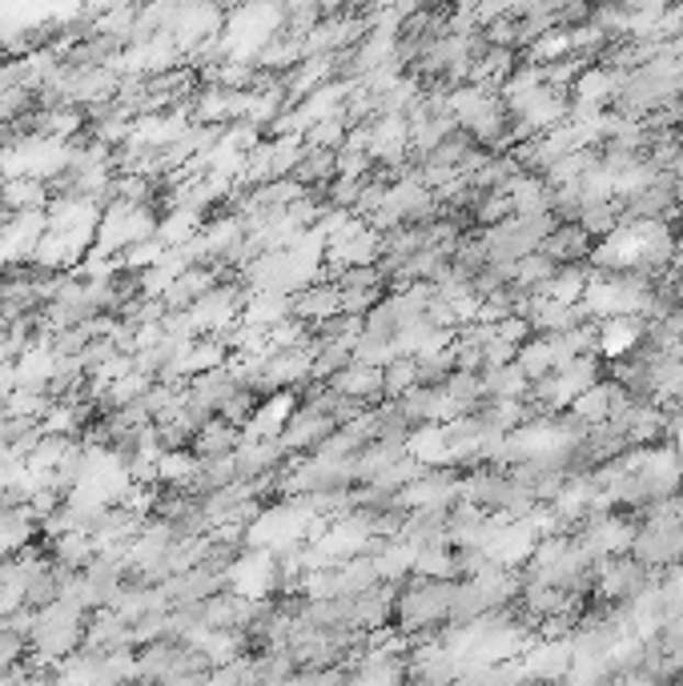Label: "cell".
Wrapping results in <instances>:
<instances>
[{"label":"cell","instance_id":"cell-2","mask_svg":"<svg viewBox=\"0 0 683 686\" xmlns=\"http://www.w3.org/2000/svg\"><path fill=\"white\" fill-rule=\"evenodd\" d=\"M157 233V213L149 205H130V201H109L97 225V254H130L133 245L149 241Z\"/></svg>","mask_w":683,"mask_h":686},{"label":"cell","instance_id":"cell-4","mask_svg":"<svg viewBox=\"0 0 683 686\" xmlns=\"http://www.w3.org/2000/svg\"><path fill=\"white\" fill-rule=\"evenodd\" d=\"M198 470H201V458L198 454H186V450H166V454H161V462H157V482L193 490V482H198Z\"/></svg>","mask_w":683,"mask_h":686},{"label":"cell","instance_id":"cell-1","mask_svg":"<svg viewBox=\"0 0 683 686\" xmlns=\"http://www.w3.org/2000/svg\"><path fill=\"white\" fill-rule=\"evenodd\" d=\"M455 591H459V582H438V578L406 582L399 594V606H394L402 634H426V630L450 627Z\"/></svg>","mask_w":683,"mask_h":686},{"label":"cell","instance_id":"cell-3","mask_svg":"<svg viewBox=\"0 0 683 686\" xmlns=\"http://www.w3.org/2000/svg\"><path fill=\"white\" fill-rule=\"evenodd\" d=\"M334 394L346 397V402H366V397L382 394V370L378 366H358L350 361L342 373H334Z\"/></svg>","mask_w":683,"mask_h":686}]
</instances>
